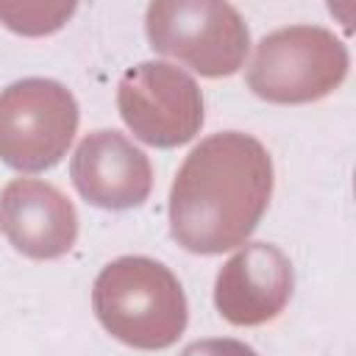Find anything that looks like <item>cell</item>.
I'll use <instances>...</instances> for the list:
<instances>
[{
	"mask_svg": "<svg viewBox=\"0 0 356 356\" xmlns=\"http://www.w3.org/2000/svg\"><path fill=\"white\" fill-rule=\"evenodd\" d=\"M78 103L53 78H22L0 92V159L19 172L56 167L78 131Z\"/></svg>",
	"mask_w": 356,
	"mask_h": 356,
	"instance_id": "5",
	"label": "cell"
},
{
	"mask_svg": "<svg viewBox=\"0 0 356 356\" xmlns=\"http://www.w3.org/2000/svg\"><path fill=\"white\" fill-rule=\"evenodd\" d=\"M295 289L289 256L270 242H245L217 273L214 306L231 325L275 320Z\"/></svg>",
	"mask_w": 356,
	"mask_h": 356,
	"instance_id": "7",
	"label": "cell"
},
{
	"mask_svg": "<svg viewBox=\"0 0 356 356\" xmlns=\"http://www.w3.org/2000/svg\"><path fill=\"white\" fill-rule=\"evenodd\" d=\"M0 234L28 259H58L78 239V211L53 184L14 178L0 189Z\"/></svg>",
	"mask_w": 356,
	"mask_h": 356,
	"instance_id": "9",
	"label": "cell"
},
{
	"mask_svg": "<svg viewBox=\"0 0 356 356\" xmlns=\"http://www.w3.org/2000/svg\"><path fill=\"white\" fill-rule=\"evenodd\" d=\"M75 11V6H44V3H0V19L6 22V28L25 33V36H42V33H53L58 31L70 14Z\"/></svg>",
	"mask_w": 356,
	"mask_h": 356,
	"instance_id": "10",
	"label": "cell"
},
{
	"mask_svg": "<svg viewBox=\"0 0 356 356\" xmlns=\"http://www.w3.org/2000/svg\"><path fill=\"white\" fill-rule=\"evenodd\" d=\"M348 47L320 25H289L267 33L248 64V89L278 106L314 103L348 75Z\"/></svg>",
	"mask_w": 356,
	"mask_h": 356,
	"instance_id": "3",
	"label": "cell"
},
{
	"mask_svg": "<svg viewBox=\"0 0 356 356\" xmlns=\"http://www.w3.org/2000/svg\"><path fill=\"white\" fill-rule=\"evenodd\" d=\"M145 33L156 53L206 78L234 75L250 50V31L231 3L156 0L145 14Z\"/></svg>",
	"mask_w": 356,
	"mask_h": 356,
	"instance_id": "4",
	"label": "cell"
},
{
	"mask_svg": "<svg viewBox=\"0 0 356 356\" xmlns=\"http://www.w3.org/2000/svg\"><path fill=\"white\" fill-rule=\"evenodd\" d=\"M181 356H259L239 339H197L181 350Z\"/></svg>",
	"mask_w": 356,
	"mask_h": 356,
	"instance_id": "11",
	"label": "cell"
},
{
	"mask_svg": "<svg viewBox=\"0 0 356 356\" xmlns=\"http://www.w3.org/2000/svg\"><path fill=\"white\" fill-rule=\"evenodd\" d=\"M117 108L131 134L150 147H178L203 125V92L189 72L167 61L131 67L117 86Z\"/></svg>",
	"mask_w": 356,
	"mask_h": 356,
	"instance_id": "6",
	"label": "cell"
},
{
	"mask_svg": "<svg viewBox=\"0 0 356 356\" xmlns=\"http://www.w3.org/2000/svg\"><path fill=\"white\" fill-rule=\"evenodd\" d=\"M273 197V159L242 131L206 136L170 186V234L189 250L214 256L248 242Z\"/></svg>",
	"mask_w": 356,
	"mask_h": 356,
	"instance_id": "1",
	"label": "cell"
},
{
	"mask_svg": "<svg viewBox=\"0 0 356 356\" xmlns=\"http://www.w3.org/2000/svg\"><path fill=\"white\" fill-rule=\"evenodd\" d=\"M92 309L114 339L136 350L175 345L189 320L181 281L170 267L147 256L108 261L95 278Z\"/></svg>",
	"mask_w": 356,
	"mask_h": 356,
	"instance_id": "2",
	"label": "cell"
},
{
	"mask_svg": "<svg viewBox=\"0 0 356 356\" xmlns=\"http://www.w3.org/2000/svg\"><path fill=\"white\" fill-rule=\"evenodd\" d=\"M70 178L86 203L114 211L142 206L153 189L150 159L111 128L92 131L78 142Z\"/></svg>",
	"mask_w": 356,
	"mask_h": 356,
	"instance_id": "8",
	"label": "cell"
}]
</instances>
